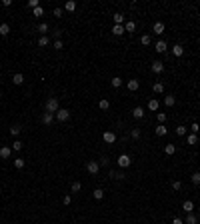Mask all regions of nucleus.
<instances>
[{
    "label": "nucleus",
    "instance_id": "1",
    "mask_svg": "<svg viewBox=\"0 0 200 224\" xmlns=\"http://www.w3.org/2000/svg\"><path fill=\"white\" fill-rule=\"evenodd\" d=\"M46 112H52V114H56L58 110H60V106H58V100L56 98H48L46 100Z\"/></svg>",
    "mask_w": 200,
    "mask_h": 224
},
{
    "label": "nucleus",
    "instance_id": "2",
    "mask_svg": "<svg viewBox=\"0 0 200 224\" xmlns=\"http://www.w3.org/2000/svg\"><path fill=\"white\" fill-rule=\"evenodd\" d=\"M116 164H118L120 168H128L130 164H132V158H130L128 154H120V156L116 158Z\"/></svg>",
    "mask_w": 200,
    "mask_h": 224
},
{
    "label": "nucleus",
    "instance_id": "3",
    "mask_svg": "<svg viewBox=\"0 0 200 224\" xmlns=\"http://www.w3.org/2000/svg\"><path fill=\"white\" fill-rule=\"evenodd\" d=\"M86 170H88V174H92V176L98 174V172H100V162H98V160H90V162L86 164Z\"/></svg>",
    "mask_w": 200,
    "mask_h": 224
},
{
    "label": "nucleus",
    "instance_id": "4",
    "mask_svg": "<svg viewBox=\"0 0 200 224\" xmlns=\"http://www.w3.org/2000/svg\"><path fill=\"white\" fill-rule=\"evenodd\" d=\"M102 140H104L106 144H114V142H116V132H112V130H106V132L102 134Z\"/></svg>",
    "mask_w": 200,
    "mask_h": 224
},
{
    "label": "nucleus",
    "instance_id": "5",
    "mask_svg": "<svg viewBox=\"0 0 200 224\" xmlns=\"http://www.w3.org/2000/svg\"><path fill=\"white\" fill-rule=\"evenodd\" d=\"M54 118H56L58 122H66L68 118H70V112H68L66 108H60V110H58L56 114H54Z\"/></svg>",
    "mask_w": 200,
    "mask_h": 224
},
{
    "label": "nucleus",
    "instance_id": "6",
    "mask_svg": "<svg viewBox=\"0 0 200 224\" xmlns=\"http://www.w3.org/2000/svg\"><path fill=\"white\" fill-rule=\"evenodd\" d=\"M152 72L154 74H162L164 72V62L162 60H154L152 62Z\"/></svg>",
    "mask_w": 200,
    "mask_h": 224
},
{
    "label": "nucleus",
    "instance_id": "7",
    "mask_svg": "<svg viewBox=\"0 0 200 224\" xmlns=\"http://www.w3.org/2000/svg\"><path fill=\"white\" fill-rule=\"evenodd\" d=\"M52 122H54V114L52 112H44V114H42V124L50 126Z\"/></svg>",
    "mask_w": 200,
    "mask_h": 224
},
{
    "label": "nucleus",
    "instance_id": "8",
    "mask_svg": "<svg viewBox=\"0 0 200 224\" xmlns=\"http://www.w3.org/2000/svg\"><path fill=\"white\" fill-rule=\"evenodd\" d=\"M166 50H168L166 40H158V42H156V52H158V54H164Z\"/></svg>",
    "mask_w": 200,
    "mask_h": 224
},
{
    "label": "nucleus",
    "instance_id": "9",
    "mask_svg": "<svg viewBox=\"0 0 200 224\" xmlns=\"http://www.w3.org/2000/svg\"><path fill=\"white\" fill-rule=\"evenodd\" d=\"M132 118H136V120L144 118V108H142V106H134V108H132Z\"/></svg>",
    "mask_w": 200,
    "mask_h": 224
},
{
    "label": "nucleus",
    "instance_id": "10",
    "mask_svg": "<svg viewBox=\"0 0 200 224\" xmlns=\"http://www.w3.org/2000/svg\"><path fill=\"white\" fill-rule=\"evenodd\" d=\"M126 88H128V90L130 92H136V90H138V88H140V82H138V80H128V82H126Z\"/></svg>",
    "mask_w": 200,
    "mask_h": 224
},
{
    "label": "nucleus",
    "instance_id": "11",
    "mask_svg": "<svg viewBox=\"0 0 200 224\" xmlns=\"http://www.w3.org/2000/svg\"><path fill=\"white\" fill-rule=\"evenodd\" d=\"M154 132H156V136H166V134H168L166 124H158V126L154 128Z\"/></svg>",
    "mask_w": 200,
    "mask_h": 224
},
{
    "label": "nucleus",
    "instance_id": "12",
    "mask_svg": "<svg viewBox=\"0 0 200 224\" xmlns=\"http://www.w3.org/2000/svg\"><path fill=\"white\" fill-rule=\"evenodd\" d=\"M182 210H184L186 214L194 212V202H192V200H184V204H182Z\"/></svg>",
    "mask_w": 200,
    "mask_h": 224
},
{
    "label": "nucleus",
    "instance_id": "13",
    "mask_svg": "<svg viewBox=\"0 0 200 224\" xmlns=\"http://www.w3.org/2000/svg\"><path fill=\"white\" fill-rule=\"evenodd\" d=\"M152 32L154 34H164V22H154V26H152Z\"/></svg>",
    "mask_w": 200,
    "mask_h": 224
},
{
    "label": "nucleus",
    "instance_id": "14",
    "mask_svg": "<svg viewBox=\"0 0 200 224\" xmlns=\"http://www.w3.org/2000/svg\"><path fill=\"white\" fill-rule=\"evenodd\" d=\"M12 82H14L16 86H20V84H24V74H22V72H16L14 76H12Z\"/></svg>",
    "mask_w": 200,
    "mask_h": 224
},
{
    "label": "nucleus",
    "instance_id": "15",
    "mask_svg": "<svg viewBox=\"0 0 200 224\" xmlns=\"http://www.w3.org/2000/svg\"><path fill=\"white\" fill-rule=\"evenodd\" d=\"M10 154H12L10 146H2V148H0V158H10Z\"/></svg>",
    "mask_w": 200,
    "mask_h": 224
},
{
    "label": "nucleus",
    "instance_id": "16",
    "mask_svg": "<svg viewBox=\"0 0 200 224\" xmlns=\"http://www.w3.org/2000/svg\"><path fill=\"white\" fill-rule=\"evenodd\" d=\"M172 54H174L176 58H180L182 54H184V48H182L180 44H174V46H172Z\"/></svg>",
    "mask_w": 200,
    "mask_h": 224
},
{
    "label": "nucleus",
    "instance_id": "17",
    "mask_svg": "<svg viewBox=\"0 0 200 224\" xmlns=\"http://www.w3.org/2000/svg\"><path fill=\"white\" fill-rule=\"evenodd\" d=\"M134 30H136V22H134V20L124 22V32H134Z\"/></svg>",
    "mask_w": 200,
    "mask_h": 224
},
{
    "label": "nucleus",
    "instance_id": "18",
    "mask_svg": "<svg viewBox=\"0 0 200 224\" xmlns=\"http://www.w3.org/2000/svg\"><path fill=\"white\" fill-rule=\"evenodd\" d=\"M112 34H114V36H122V34H124V26H120V24H114V26H112Z\"/></svg>",
    "mask_w": 200,
    "mask_h": 224
},
{
    "label": "nucleus",
    "instance_id": "19",
    "mask_svg": "<svg viewBox=\"0 0 200 224\" xmlns=\"http://www.w3.org/2000/svg\"><path fill=\"white\" fill-rule=\"evenodd\" d=\"M110 178H112V180H122V178H124V172H120V170H110Z\"/></svg>",
    "mask_w": 200,
    "mask_h": 224
},
{
    "label": "nucleus",
    "instance_id": "20",
    "mask_svg": "<svg viewBox=\"0 0 200 224\" xmlns=\"http://www.w3.org/2000/svg\"><path fill=\"white\" fill-rule=\"evenodd\" d=\"M36 30L40 32L42 36H46V32L50 30V26H48V24H46V22H40V24H38V28H36Z\"/></svg>",
    "mask_w": 200,
    "mask_h": 224
},
{
    "label": "nucleus",
    "instance_id": "21",
    "mask_svg": "<svg viewBox=\"0 0 200 224\" xmlns=\"http://www.w3.org/2000/svg\"><path fill=\"white\" fill-rule=\"evenodd\" d=\"M8 32H10V24L2 22L0 24V36H8Z\"/></svg>",
    "mask_w": 200,
    "mask_h": 224
},
{
    "label": "nucleus",
    "instance_id": "22",
    "mask_svg": "<svg viewBox=\"0 0 200 224\" xmlns=\"http://www.w3.org/2000/svg\"><path fill=\"white\" fill-rule=\"evenodd\" d=\"M184 224H198V218H196V214H194V212H190L188 216H186Z\"/></svg>",
    "mask_w": 200,
    "mask_h": 224
},
{
    "label": "nucleus",
    "instance_id": "23",
    "mask_svg": "<svg viewBox=\"0 0 200 224\" xmlns=\"http://www.w3.org/2000/svg\"><path fill=\"white\" fill-rule=\"evenodd\" d=\"M64 10L66 12H74L76 10V2H74V0H68V2L64 4Z\"/></svg>",
    "mask_w": 200,
    "mask_h": 224
},
{
    "label": "nucleus",
    "instance_id": "24",
    "mask_svg": "<svg viewBox=\"0 0 200 224\" xmlns=\"http://www.w3.org/2000/svg\"><path fill=\"white\" fill-rule=\"evenodd\" d=\"M158 106H160V102H158L156 98L148 100V110H158Z\"/></svg>",
    "mask_w": 200,
    "mask_h": 224
},
{
    "label": "nucleus",
    "instance_id": "25",
    "mask_svg": "<svg viewBox=\"0 0 200 224\" xmlns=\"http://www.w3.org/2000/svg\"><path fill=\"white\" fill-rule=\"evenodd\" d=\"M50 44V38L48 36H40L38 38V46H40V48H44V46H48Z\"/></svg>",
    "mask_w": 200,
    "mask_h": 224
},
{
    "label": "nucleus",
    "instance_id": "26",
    "mask_svg": "<svg viewBox=\"0 0 200 224\" xmlns=\"http://www.w3.org/2000/svg\"><path fill=\"white\" fill-rule=\"evenodd\" d=\"M110 84H112V88H120L122 86V78L120 76H114V78L110 80Z\"/></svg>",
    "mask_w": 200,
    "mask_h": 224
},
{
    "label": "nucleus",
    "instance_id": "27",
    "mask_svg": "<svg viewBox=\"0 0 200 224\" xmlns=\"http://www.w3.org/2000/svg\"><path fill=\"white\" fill-rule=\"evenodd\" d=\"M174 102H176V98H174L172 94H166V96H164V104H166V106H174Z\"/></svg>",
    "mask_w": 200,
    "mask_h": 224
},
{
    "label": "nucleus",
    "instance_id": "28",
    "mask_svg": "<svg viewBox=\"0 0 200 224\" xmlns=\"http://www.w3.org/2000/svg\"><path fill=\"white\" fill-rule=\"evenodd\" d=\"M92 196H94V200H102V198H104V190H102V188H96L94 192H92Z\"/></svg>",
    "mask_w": 200,
    "mask_h": 224
},
{
    "label": "nucleus",
    "instance_id": "29",
    "mask_svg": "<svg viewBox=\"0 0 200 224\" xmlns=\"http://www.w3.org/2000/svg\"><path fill=\"white\" fill-rule=\"evenodd\" d=\"M174 152H176V146H174V144H166V146H164V154L172 156Z\"/></svg>",
    "mask_w": 200,
    "mask_h": 224
},
{
    "label": "nucleus",
    "instance_id": "30",
    "mask_svg": "<svg viewBox=\"0 0 200 224\" xmlns=\"http://www.w3.org/2000/svg\"><path fill=\"white\" fill-rule=\"evenodd\" d=\"M186 142H188V144H198V134H188V136H186Z\"/></svg>",
    "mask_w": 200,
    "mask_h": 224
},
{
    "label": "nucleus",
    "instance_id": "31",
    "mask_svg": "<svg viewBox=\"0 0 200 224\" xmlns=\"http://www.w3.org/2000/svg\"><path fill=\"white\" fill-rule=\"evenodd\" d=\"M152 90H154L156 94H162V92H164V84L162 82H156L154 86H152Z\"/></svg>",
    "mask_w": 200,
    "mask_h": 224
},
{
    "label": "nucleus",
    "instance_id": "32",
    "mask_svg": "<svg viewBox=\"0 0 200 224\" xmlns=\"http://www.w3.org/2000/svg\"><path fill=\"white\" fill-rule=\"evenodd\" d=\"M20 130H22V126H20V124L10 126V134H12V136H18V134H20Z\"/></svg>",
    "mask_w": 200,
    "mask_h": 224
},
{
    "label": "nucleus",
    "instance_id": "33",
    "mask_svg": "<svg viewBox=\"0 0 200 224\" xmlns=\"http://www.w3.org/2000/svg\"><path fill=\"white\" fill-rule=\"evenodd\" d=\"M150 42H152V38L148 36V34H142V36H140V44H144V46H150Z\"/></svg>",
    "mask_w": 200,
    "mask_h": 224
},
{
    "label": "nucleus",
    "instance_id": "34",
    "mask_svg": "<svg viewBox=\"0 0 200 224\" xmlns=\"http://www.w3.org/2000/svg\"><path fill=\"white\" fill-rule=\"evenodd\" d=\"M98 108H100V110H108V108H110V102L106 98H102L100 102H98Z\"/></svg>",
    "mask_w": 200,
    "mask_h": 224
},
{
    "label": "nucleus",
    "instance_id": "35",
    "mask_svg": "<svg viewBox=\"0 0 200 224\" xmlns=\"http://www.w3.org/2000/svg\"><path fill=\"white\" fill-rule=\"evenodd\" d=\"M114 24H120V26H124V14H114Z\"/></svg>",
    "mask_w": 200,
    "mask_h": 224
},
{
    "label": "nucleus",
    "instance_id": "36",
    "mask_svg": "<svg viewBox=\"0 0 200 224\" xmlns=\"http://www.w3.org/2000/svg\"><path fill=\"white\" fill-rule=\"evenodd\" d=\"M174 132H176V136H186V126H176V130H174Z\"/></svg>",
    "mask_w": 200,
    "mask_h": 224
},
{
    "label": "nucleus",
    "instance_id": "37",
    "mask_svg": "<svg viewBox=\"0 0 200 224\" xmlns=\"http://www.w3.org/2000/svg\"><path fill=\"white\" fill-rule=\"evenodd\" d=\"M80 190H82V184L80 182H72L70 184V192H80Z\"/></svg>",
    "mask_w": 200,
    "mask_h": 224
},
{
    "label": "nucleus",
    "instance_id": "38",
    "mask_svg": "<svg viewBox=\"0 0 200 224\" xmlns=\"http://www.w3.org/2000/svg\"><path fill=\"white\" fill-rule=\"evenodd\" d=\"M42 14H44V8H42V6H36L32 10V16H36V18H38V16H42Z\"/></svg>",
    "mask_w": 200,
    "mask_h": 224
},
{
    "label": "nucleus",
    "instance_id": "39",
    "mask_svg": "<svg viewBox=\"0 0 200 224\" xmlns=\"http://www.w3.org/2000/svg\"><path fill=\"white\" fill-rule=\"evenodd\" d=\"M156 118H158L160 124H166V112H158V114H156Z\"/></svg>",
    "mask_w": 200,
    "mask_h": 224
},
{
    "label": "nucleus",
    "instance_id": "40",
    "mask_svg": "<svg viewBox=\"0 0 200 224\" xmlns=\"http://www.w3.org/2000/svg\"><path fill=\"white\" fill-rule=\"evenodd\" d=\"M10 148H12V150H16V152H18V150H22V142H20V140H14Z\"/></svg>",
    "mask_w": 200,
    "mask_h": 224
},
{
    "label": "nucleus",
    "instance_id": "41",
    "mask_svg": "<svg viewBox=\"0 0 200 224\" xmlns=\"http://www.w3.org/2000/svg\"><path fill=\"white\" fill-rule=\"evenodd\" d=\"M130 136H132V140H138V138H140V128H132Z\"/></svg>",
    "mask_w": 200,
    "mask_h": 224
},
{
    "label": "nucleus",
    "instance_id": "42",
    "mask_svg": "<svg viewBox=\"0 0 200 224\" xmlns=\"http://www.w3.org/2000/svg\"><path fill=\"white\" fill-rule=\"evenodd\" d=\"M14 166L18 168V170H22V168H24V160H22V158H16V160H14Z\"/></svg>",
    "mask_w": 200,
    "mask_h": 224
},
{
    "label": "nucleus",
    "instance_id": "43",
    "mask_svg": "<svg viewBox=\"0 0 200 224\" xmlns=\"http://www.w3.org/2000/svg\"><path fill=\"white\" fill-rule=\"evenodd\" d=\"M62 46H64V44H62V40H54L52 42V48L54 50H62Z\"/></svg>",
    "mask_w": 200,
    "mask_h": 224
},
{
    "label": "nucleus",
    "instance_id": "44",
    "mask_svg": "<svg viewBox=\"0 0 200 224\" xmlns=\"http://www.w3.org/2000/svg\"><path fill=\"white\" fill-rule=\"evenodd\" d=\"M56 18H62V14H64V8H54V12H52Z\"/></svg>",
    "mask_w": 200,
    "mask_h": 224
},
{
    "label": "nucleus",
    "instance_id": "45",
    "mask_svg": "<svg viewBox=\"0 0 200 224\" xmlns=\"http://www.w3.org/2000/svg\"><path fill=\"white\" fill-rule=\"evenodd\" d=\"M190 130H192V134H198L200 124H198V122H192V124H190Z\"/></svg>",
    "mask_w": 200,
    "mask_h": 224
},
{
    "label": "nucleus",
    "instance_id": "46",
    "mask_svg": "<svg viewBox=\"0 0 200 224\" xmlns=\"http://www.w3.org/2000/svg\"><path fill=\"white\" fill-rule=\"evenodd\" d=\"M190 180H192L194 184H200V172H194V174L190 176Z\"/></svg>",
    "mask_w": 200,
    "mask_h": 224
},
{
    "label": "nucleus",
    "instance_id": "47",
    "mask_svg": "<svg viewBox=\"0 0 200 224\" xmlns=\"http://www.w3.org/2000/svg\"><path fill=\"white\" fill-rule=\"evenodd\" d=\"M172 188L174 190H182V182H180V180H174V182H172Z\"/></svg>",
    "mask_w": 200,
    "mask_h": 224
},
{
    "label": "nucleus",
    "instance_id": "48",
    "mask_svg": "<svg viewBox=\"0 0 200 224\" xmlns=\"http://www.w3.org/2000/svg\"><path fill=\"white\" fill-rule=\"evenodd\" d=\"M36 6H40V4H38V0H28V8H36Z\"/></svg>",
    "mask_w": 200,
    "mask_h": 224
},
{
    "label": "nucleus",
    "instance_id": "49",
    "mask_svg": "<svg viewBox=\"0 0 200 224\" xmlns=\"http://www.w3.org/2000/svg\"><path fill=\"white\" fill-rule=\"evenodd\" d=\"M62 202H64V204L68 206V204H70V202H72V196H70V194H66V196L62 198Z\"/></svg>",
    "mask_w": 200,
    "mask_h": 224
},
{
    "label": "nucleus",
    "instance_id": "50",
    "mask_svg": "<svg viewBox=\"0 0 200 224\" xmlns=\"http://www.w3.org/2000/svg\"><path fill=\"white\" fill-rule=\"evenodd\" d=\"M52 36L56 38V40H60V36H62V32L60 30H52Z\"/></svg>",
    "mask_w": 200,
    "mask_h": 224
},
{
    "label": "nucleus",
    "instance_id": "51",
    "mask_svg": "<svg viewBox=\"0 0 200 224\" xmlns=\"http://www.w3.org/2000/svg\"><path fill=\"white\" fill-rule=\"evenodd\" d=\"M106 164H108V158H106V156H102V158H100V166H106Z\"/></svg>",
    "mask_w": 200,
    "mask_h": 224
},
{
    "label": "nucleus",
    "instance_id": "52",
    "mask_svg": "<svg viewBox=\"0 0 200 224\" xmlns=\"http://www.w3.org/2000/svg\"><path fill=\"white\" fill-rule=\"evenodd\" d=\"M2 6H6V8L12 6V0H2Z\"/></svg>",
    "mask_w": 200,
    "mask_h": 224
},
{
    "label": "nucleus",
    "instance_id": "53",
    "mask_svg": "<svg viewBox=\"0 0 200 224\" xmlns=\"http://www.w3.org/2000/svg\"><path fill=\"white\" fill-rule=\"evenodd\" d=\"M172 224H184V220H182V218H174Z\"/></svg>",
    "mask_w": 200,
    "mask_h": 224
},
{
    "label": "nucleus",
    "instance_id": "54",
    "mask_svg": "<svg viewBox=\"0 0 200 224\" xmlns=\"http://www.w3.org/2000/svg\"><path fill=\"white\" fill-rule=\"evenodd\" d=\"M0 38H2V36H0Z\"/></svg>",
    "mask_w": 200,
    "mask_h": 224
}]
</instances>
